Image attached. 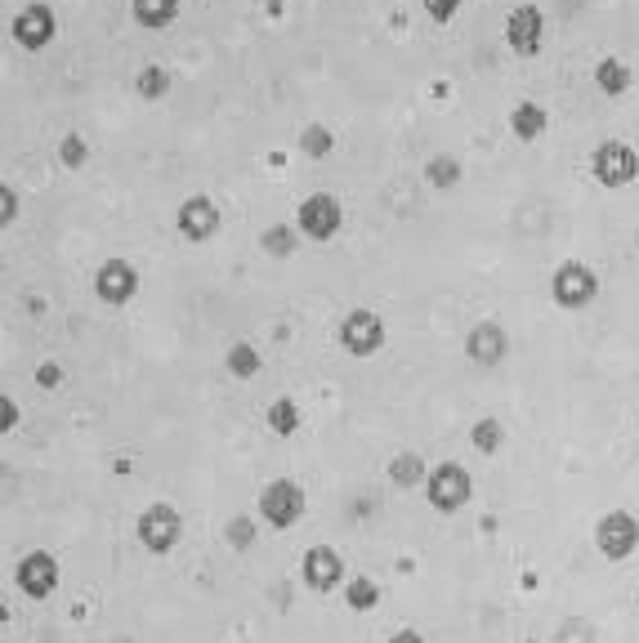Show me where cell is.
Returning a JSON list of instances; mask_svg holds the SVG:
<instances>
[{
  "label": "cell",
  "mask_w": 639,
  "mask_h": 643,
  "mask_svg": "<svg viewBox=\"0 0 639 643\" xmlns=\"http://www.w3.org/2000/svg\"><path fill=\"white\" fill-rule=\"evenodd\" d=\"M130 9H135V23H139V27H152V32H161V27L175 23L179 0H130Z\"/></svg>",
  "instance_id": "17"
},
{
  "label": "cell",
  "mask_w": 639,
  "mask_h": 643,
  "mask_svg": "<svg viewBox=\"0 0 639 643\" xmlns=\"http://www.w3.org/2000/svg\"><path fill=\"white\" fill-rule=\"evenodd\" d=\"M170 85H175V76H170L161 63L139 67V76H135V94H139V99H148V103L166 99V94H170Z\"/></svg>",
  "instance_id": "19"
},
{
  "label": "cell",
  "mask_w": 639,
  "mask_h": 643,
  "mask_svg": "<svg viewBox=\"0 0 639 643\" xmlns=\"http://www.w3.org/2000/svg\"><path fill=\"white\" fill-rule=\"evenodd\" d=\"M590 175H595L604 188L635 184V175H639V152L631 148V143H622V139H604L595 152H590Z\"/></svg>",
  "instance_id": "4"
},
{
  "label": "cell",
  "mask_w": 639,
  "mask_h": 643,
  "mask_svg": "<svg viewBox=\"0 0 639 643\" xmlns=\"http://www.w3.org/2000/svg\"><path fill=\"white\" fill-rule=\"evenodd\" d=\"M224 362H228V371H233L237 380H251L255 371H260V353H255V344H233Z\"/></svg>",
  "instance_id": "26"
},
{
  "label": "cell",
  "mask_w": 639,
  "mask_h": 643,
  "mask_svg": "<svg viewBox=\"0 0 639 643\" xmlns=\"http://www.w3.org/2000/svg\"><path fill=\"white\" fill-rule=\"evenodd\" d=\"M425 184H434V188L461 184V157H447V152L429 157V161H425Z\"/></svg>",
  "instance_id": "21"
},
{
  "label": "cell",
  "mask_w": 639,
  "mask_h": 643,
  "mask_svg": "<svg viewBox=\"0 0 639 643\" xmlns=\"http://www.w3.org/2000/svg\"><path fill=\"white\" fill-rule=\"evenodd\" d=\"M300 152H304V157H313V161L331 157V152H336V134H331L327 126H304V134H300Z\"/></svg>",
  "instance_id": "22"
},
{
  "label": "cell",
  "mask_w": 639,
  "mask_h": 643,
  "mask_svg": "<svg viewBox=\"0 0 639 643\" xmlns=\"http://www.w3.org/2000/svg\"><path fill=\"white\" fill-rule=\"evenodd\" d=\"M54 9L50 5H41V0H32V5H23L14 14V23H9V36H14L18 45H23V50H45V45L54 41Z\"/></svg>",
  "instance_id": "11"
},
{
  "label": "cell",
  "mask_w": 639,
  "mask_h": 643,
  "mask_svg": "<svg viewBox=\"0 0 639 643\" xmlns=\"http://www.w3.org/2000/svg\"><path fill=\"white\" fill-rule=\"evenodd\" d=\"M345 603L354 612H371L380 603V585L371 581V577H354V581H349V590H345Z\"/></svg>",
  "instance_id": "25"
},
{
  "label": "cell",
  "mask_w": 639,
  "mask_h": 643,
  "mask_svg": "<svg viewBox=\"0 0 639 643\" xmlns=\"http://www.w3.org/2000/svg\"><path fill=\"white\" fill-rule=\"evenodd\" d=\"M425 496H429V505H434L438 514H456L461 505H470V496H474L470 469L452 465V460L434 465L429 469V478H425Z\"/></svg>",
  "instance_id": "2"
},
{
  "label": "cell",
  "mask_w": 639,
  "mask_h": 643,
  "mask_svg": "<svg viewBox=\"0 0 639 643\" xmlns=\"http://www.w3.org/2000/svg\"><path fill=\"white\" fill-rule=\"evenodd\" d=\"M36 385H41V389H59L63 385V367H59V362H41V367H36Z\"/></svg>",
  "instance_id": "32"
},
{
  "label": "cell",
  "mask_w": 639,
  "mask_h": 643,
  "mask_svg": "<svg viewBox=\"0 0 639 643\" xmlns=\"http://www.w3.org/2000/svg\"><path fill=\"white\" fill-rule=\"evenodd\" d=\"M470 443H474V451H483V456H492L501 443H505V429H501V420H492V416H483L479 425L470 429Z\"/></svg>",
  "instance_id": "24"
},
{
  "label": "cell",
  "mask_w": 639,
  "mask_h": 643,
  "mask_svg": "<svg viewBox=\"0 0 639 643\" xmlns=\"http://www.w3.org/2000/svg\"><path fill=\"white\" fill-rule=\"evenodd\" d=\"M175 228H179V237H188V242H211V237L219 233V206H215L211 197H188V201H179Z\"/></svg>",
  "instance_id": "13"
},
{
  "label": "cell",
  "mask_w": 639,
  "mask_h": 643,
  "mask_svg": "<svg viewBox=\"0 0 639 643\" xmlns=\"http://www.w3.org/2000/svg\"><path fill=\"white\" fill-rule=\"evenodd\" d=\"M94 295H99L103 304H130L139 295V273L130 259L112 255L99 264V273H94Z\"/></svg>",
  "instance_id": "9"
},
{
  "label": "cell",
  "mask_w": 639,
  "mask_h": 643,
  "mask_svg": "<svg viewBox=\"0 0 639 643\" xmlns=\"http://www.w3.org/2000/svg\"><path fill=\"white\" fill-rule=\"evenodd\" d=\"M18 590L27 599H50L59 590V559L45 550H32L23 563H18Z\"/></svg>",
  "instance_id": "15"
},
{
  "label": "cell",
  "mask_w": 639,
  "mask_h": 643,
  "mask_svg": "<svg viewBox=\"0 0 639 643\" xmlns=\"http://www.w3.org/2000/svg\"><path fill=\"white\" fill-rule=\"evenodd\" d=\"M135 536L148 554H170L179 541H184V518H179L175 505H148L135 523Z\"/></svg>",
  "instance_id": "3"
},
{
  "label": "cell",
  "mask_w": 639,
  "mask_h": 643,
  "mask_svg": "<svg viewBox=\"0 0 639 643\" xmlns=\"http://www.w3.org/2000/svg\"><path fill=\"white\" fill-rule=\"evenodd\" d=\"M595 295H599V273L590 264H581V259L559 264L555 277H550V300L559 309H586V304H595Z\"/></svg>",
  "instance_id": "1"
},
{
  "label": "cell",
  "mask_w": 639,
  "mask_h": 643,
  "mask_svg": "<svg viewBox=\"0 0 639 643\" xmlns=\"http://www.w3.org/2000/svg\"><path fill=\"white\" fill-rule=\"evenodd\" d=\"M269 429L282 438H291L295 429H300V407H295V398H278L269 407Z\"/></svg>",
  "instance_id": "23"
},
{
  "label": "cell",
  "mask_w": 639,
  "mask_h": 643,
  "mask_svg": "<svg viewBox=\"0 0 639 643\" xmlns=\"http://www.w3.org/2000/svg\"><path fill=\"white\" fill-rule=\"evenodd\" d=\"M340 344L354 358H371V353L385 349V318L371 309H354L345 322H340Z\"/></svg>",
  "instance_id": "8"
},
{
  "label": "cell",
  "mask_w": 639,
  "mask_h": 643,
  "mask_svg": "<svg viewBox=\"0 0 639 643\" xmlns=\"http://www.w3.org/2000/svg\"><path fill=\"white\" fill-rule=\"evenodd\" d=\"M631 67H626L622 59H599V67H595V85L599 90L608 94V99H617V94H626L631 90Z\"/></svg>",
  "instance_id": "18"
},
{
  "label": "cell",
  "mask_w": 639,
  "mask_h": 643,
  "mask_svg": "<svg viewBox=\"0 0 639 643\" xmlns=\"http://www.w3.org/2000/svg\"><path fill=\"white\" fill-rule=\"evenodd\" d=\"M389 478H394L398 487H416V483H425V460L416 456V451H398L394 460H389Z\"/></svg>",
  "instance_id": "20"
},
{
  "label": "cell",
  "mask_w": 639,
  "mask_h": 643,
  "mask_svg": "<svg viewBox=\"0 0 639 643\" xmlns=\"http://www.w3.org/2000/svg\"><path fill=\"white\" fill-rule=\"evenodd\" d=\"M465 358L474 367H501L510 358V335H505L501 322H474L470 335H465Z\"/></svg>",
  "instance_id": "12"
},
{
  "label": "cell",
  "mask_w": 639,
  "mask_h": 643,
  "mask_svg": "<svg viewBox=\"0 0 639 643\" xmlns=\"http://www.w3.org/2000/svg\"><path fill=\"white\" fill-rule=\"evenodd\" d=\"M340 224H345V206L331 193H309L295 210V228L304 237H313V242H331L340 233Z\"/></svg>",
  "instance_id": "7"
},
{
  "label": "cell",
  "mask_w": 639,
  "mask_h": 643,
  "mask_svg": "<svg viewBox=\"0 0 639 643\" xmlns=\"http://www.w3.org/2000/svg\"><path fill=\"white\" fill-rule=\"evenodd\" d=\"M505 41H510V50L519 59H532L541 50V41H546V14L537 5H514L510 18H505Z\"/></svg>",
  "instance_id": "10"
},
{
  "label": "cell",
  "mask_w": 639,
  "mask_h": 643,
  "mask_svg": "<svg viewBox=\"0 0 639 643\" xmlns=\"http://www.w3.org/2000/svg\"><path fill=\"white\" fill-rule=\"evenodd\" d=\"M635 603H639V594H635Z\"/></svg>",
  "instance_id": "35"
},
{
  "label": "cell",
  "mask_w": 639,
  "mask_h": 643,
  "mask_svg": "<svg viewBox=\"0 0 639 643\" xmlns=\"http://www.w3.org/2000/svg\"><path fill=\"white\" fill-rule=\"evenodd\" d=\"M85 157H90V148H85V139H81V134H68V139H63L59 143V161H63V166H85Z\"/></svg>",
  "instance_id": "29"
},
{
  "label": "cell",
  "mask_w": 639,
  "mask_h": 643,
  "mask_svg": "<svg viewBox=\"0 0 639 643\" xmlns=\"http://www.w3.org/2000/svg\"><path fill=\"white\" fill-rule=\"evenodd\" d=\"M635 242H639V233H635Z\"/></svg>",
  "instance_id": "36"
},
{
  "label": "cell",
  "mask_w": 639,
  "mask_h": 643,
  "mask_svg": "<svg viewBox=\"0 0 639 643\" xmlns=\"http://www.w3.org/2000/svg\"><path fill=\"white\" fill-rule=\"evenodd\" d=\"M0 411H5V434H14V425H18V407H14V398H0Z\"/></svg>",
  "instance_id": "33"
},
{
  "label": "cell",
  "mask_w": 639,
  "mask_h": 643,
  "mask_svg": "<svg viewBox=\"0 0 639 643\" xmlns=\"http://www.w3.org/2000/svg\"><path fill=\"white\" fill-rule=\"evenodd\" d=\"M546 126H550V117H546V108H541V103H519V108L510 112V130H514V139H523V143L541 139Z\"/></svg>",
  "instance_id": "16"
},
{
  "label": "cell",
  "mask_w": 639,
  "mask_h": 643,
  "mask_svg": "<svg viewBox=\"0 0 639 643\" xmlns=\"http://www.w3.org/2000/svg\"><path fill=\"white\" fill-rule=\"evenodd\" d=\"M300 577L309 590L331 594L340 585V577H345V563H340V554L331 550V545H309L304 559H300Z\"/></svg>",
  "instance_id": "14"
},
{
  "label": "cell",
  "mask_w": 639,
  "mask_h": 643,
  "mask_svg": "<svg viewBox=\"0 0 639 643\" xmlns=\"http://www.w3.org/2000/svg\"><path fill=\"white\" fill-rule=\"evenodd\" d=\"M425 14L434 18V23H452V18L461 14V0H425Z\"/></svg>",
  "instance_id": "30"
},
{
  "label": "cell",
  "mask_w": 639,
  "mask_h": 643,
  "mask_svg": "<svg viewBox=\"0 0 639 643\" xmlns=\"http://www.w3.org/2000/svg\"><path fill=\"white\" fill-rule=\"evenodd\" d=\"M224 536H228V545H233V550H246V545L255 541V523H251V518H228Z\"/></svg>",
  "instance_id": "28"
},
{
  "label": "cell",
  "mask_w": 639,
  "mask_h": 643,
  "mask_svg": "<svg viewBox=\"0 0 639 643\" xmlns=\"http://www.w3.org/2000/svg\"><path fill=\"white\" fill-rule=\"evenodd\" d=\"M264 251H269L273 259H286V255H295V233L291 228H282V224H273V228H264Z\"/></svg>",
  "instance_id": "27"
},
{
  "label": "cell",
  "mask_w": 639,
  "mask_h": 643,
  "mask_svg": "<svg viewBox=\"0 0 639 643\" xmlns=\"http://www.w3.org/2000/svg\"><path fill=\"white\" fill-rule=\"evenodd\" d=\"M14 219H18V193L9 184H0V224L9 228Z\"/></svg>",
  "instance_id": "31"
},
{
  "label": "cell",
  "mask_w": 639,
  "mask_h": 643,
  "mask_svg": "<svg viewBox=\"0 0 639 643\" xmlns=\"http://www.w3.org/2000/svg\"><path fill=\"white\" fill-rule=\"evenodd\" d=\"M304 487L295 483V478H273V483H264L260 492V514L269 527H278V532H286V527H295L304 518Z\"/></svg>",
  "instance_id": "5"
},
{
  "label": "cell",
  "mask_w": 639,
  "mask_h": 643,
  "mask_svg": "<svg viewBox=\"0 0 639 643\" xmlns=\"http://www.w3.org/2000/svg\"><path fill=\"white\" fill-rule=\"evenodd\" d=\"M595 545L608 563H622L639 550V518L631 510H608L595 527Z\"/></svg>",
  "instance_id": "6"
},
{
  "label": "cell",
  "mask_w": 639,
  "mask_h": 643,
  "mask_svg": "<svg viewBox=\"0 0 639 643\" xmlns=\"http://www.w3.org/2000/svg\"><path fill=\"white\" fill-rule=\"evenodd\" d=\"M389 643H425V639L416 635V630H394V635H389Z\"/></svg>",
  "instance_id": "34"
}]
</instances>
